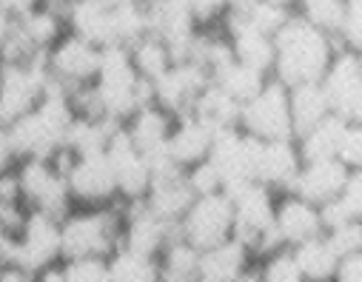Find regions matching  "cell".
<instances>
[{"mask_svg": "<svg viewBox=\"0 0 362 282\" xmlns=\"http://www.w3.org/2000/svg\"><path fill=\"white\" fill-rule=\"evenodd\" d=\"M339 49L342 46L331 35L320 32L294 12L288 23L274 35V69H271V77H277L288 88L300 83H320Z\"/></svg>", "mask_w": 362, "mask_h": 282, "instance_id": "1", "label": "cell"}, {"mask_svg": "<svg viewBox=\"0 0 362 282\" xmlns=\"http://www.w3.org/2000/svg\"><path fill=\"white\" fill-rule=\"evenodd\" d=\"M74 120V109L69 100V91L49 80L40 103L26 112L23 117H18L15 123H9V137L12 146L18 151V160L26 157H54L63 148L66 131Z\"/></svg>", "mask_w": 362, "mask_h": 282, "instance_id": "2", "label": "cell"}, {"mask_svg": "<svg viewBox=\"0 0 362 282\" xmlns=\"http://www.w3.org/2000/svg\"><path fill=\"white\" fill-rule=\"evenodd\" d=\"M95 91L100 98L103 114L112 123H126L137 109L154 103V86L151 80L140 77L129 46H106L100 52V69L95 77Z\"/></svg>", "mask_w": 362, "mask_h": 282, "instance_id": "3", "label": "cell"}, {"mask_svg": "<svg viewBox=\"0 0 362 282\" xmlns=\"http://www.w3.org/2000/svg\"><path fill=\"white\" fill-rule=\"evenodd\" d=\"M63 259L112 257L123 242V200L112 206H74L60 220Z\"/></svg>", "mask_w": 362, "mask_h": 282, "instance_id": "4", "label": "cell"}, {"mask_svg": "<svg viewBox=\"0 0 362 282\" xmlns=\"http://www.w3.org/2000/svg\"><path fill=\"white\" fill-rule=\"evenodd\" d=\"M18 180H21V194H23L26 208L52 214L57 220H63L74 208L66 171L54 163V157L18 160Z\"/></svg>", "mask_w": 362, "mask_h": 282, "instance_id": "5", "label": "cell"}, {"mask_svg": "<svg viewBox=\"0 0 362 282\" xmlns=\"http://www.w3.org/2000/svg\"><path fill=\"white\" fill-rule=\"evenodd\" d=\"M240 129L257 140H294L291 126V103L288 86L277 77H268V83L240 109Z\"/></svg>", "mask_w": 362, "mask_h": 282, "instance_id": "6", "label": "cell"}, {"mask_svg": "<svg viewBox=\"0 0 362 282\" xmlns=\"http://www.w3.org/2000/svg\"><path fill=\"white\" fill-rule=\"evenodd\" d=\"M46 54H37L29 63H4L0 77V123L9 126L26 112H32L49 86Z\"/></svg>", "mask_w": 362, "mask_h": 282, "instance_id": "7", "label": "cell"}, {"mask_svg": "<svg viewBox=\"0 0 362 282\" xmlns=\"http://www.w3.org/2000/svg\"><path fill=\"white\" fill-rule=\"evenodd\" d=\"M177 231L183 240H189L194 248L206 251L211 245L226 242L234 234V203L228 194H206L194 197L192 208L177 223Z\"/></svg>", "mask_w": 362, "mask_h": 282, "instance_id": "8", "label": "cell"}, {"mask_svg": "<svg viewBox=\"0 0 362 282\" xmlns=\"http://www.w3.org/2000/svg\"><path fill=\"white\" fill-rule=\"evenodd\" d=\"M100 52H103L100 46L83 40L74 32H66L46 52V71L66 91H74L80 86L95 83L98 69H100Z\"/></svg>", "mask_w": 362, "mask_h": 282, "instance_id": "9", "label": "cell"}, {"mask_svg": "<svg viewBox=\"0 0 362 282\" xmlns=\"http://www.w3.org/2000/svg\"><path fill=\"white\" fill-rule=\"evenodd\" d=\"M325 88V98L331 114L342 123H362V69L351 49H339L320 80Z\"/></svg>", "mask_w": 362, "mask_h": 282, "instance_id": "10", "label": "cell"}, {"mask_svg": "<svg viewBox=\"0 0 362 282\" xmlns=\"http://www.w3.org/2000/svg\"><path fill=\"white\" fill-rule=\"evenodd\" d=\"M66 182L74 206H112L120 203L117 182L112 174V165L103 154H83L71 157L66 168Z\"/></svg>", "mask_w": 362, "mask_h": 282, "instance_id": "11", "label": "cell"}, {"mask_svg": "<svg viewBox=\"0 0 362 282\" xmlns=\"http://www.w3.org/2000/svg\"><path fill=\"white\" fill-rule=\"evenodd\" d=\"M63 259V237H60V220L43 211L26 214L21 231H18V265L29 274L54 265Z\"/></svg>", "mask_w": 362, "mask_h": 282, "instance_id": "12", "label": "cell"}, {"mask_svg": "<svg viewBox=\"0 0 362 282\" xmlns=\"http://www.w3.org/2000/svg\"><path fill=\"white\" fill-rule=\"evenodd\" d=\"M106 160L112 165L115 182H117V194L123 203H134L143 200L148 185H151V168L146 154L132 143V137L126 134L123 126H117L109 137L106 146Z\"/></svg>", "mask_w": 362, "mask_h": 282, "instance_id": "13", "label": "cell"}, {"mask_svg": "<svg viewBox=\"0 0 362 282\" xmlns=\"http://www.w3.org/2000/svg\"><path fill=\"white\" fill-rule=\"evenodd\" d=\"M209 83H211V74L206 66H200L194 60H180L151 83L154 103L174 117H183L192 112L194 100L200 98Z\"/></svg>", "mask_w": 362, "mask_h": 282, "instance_id": "14", "label": "cell"}, {"mask_svg": "<svg viewBox=\"0 0 362 282\" xmlns=\"http://www.w3.org/2000/svg\"><path fill=\"white\" fill-rule=\"evenodd\" d=\"M174 234H180L177 225L151 214L143 200L123 203V242H120V248H129V251H137L146 257H157Z\"/></svg>", "mask_w": 362, "mask_h": 282, "instance_id": "15", "label": "cell"}, {"mask_svg": "<svg viewBox=\"0 0 362 282\" xmlns=\"http://www.w3.org/2000/svg\"><path fill=\"white\" fill-rule=\"evenodd\" d=\"M223 32L231 43V52H234V60L251 66V69H259L265 74H271L274 69V37L259 32L254 23H248L240 12H226L223 18Z\"/></svg>", "mask_w": 362, "mask_h": 282, "instance_id": "16", "label": "cell"}, {"mask_svg": "<svg viewBox=\"0 0 362 282\" xmlns=\"http://www.w3.org/2000/svg\"><path fill=\"white\" fill-rule=\"evenodd\" d=\"M274 228H277L283 245H288V248L325 234L322 220H320V208L311 206V203H305L303 197H297L291 192L283 194V197H277V206H274Z\"/></svg>", "mask_w": 362, "mask_h": 282, "instance_id": "17", "label": "cell"}, {"mask_svg": "<svg viewBox=\"0 0 362 282\" xmlns=\"http://www.w3.org/2000/svg\"><path fill=\"white\" fill-rule=\"evenodd\" d=\"M66 26H69V32L80 35L83 40L95 43L100 49L117 46L115 6L106 4V0H71L66 9Z\"/></svg>", "mask_w": 362, "mask_h": 282, "instance_id": "18", "label": "cell"}, {"mask_svg": "<svg viewBox=\"0 0 362 282\" xmlns=\"http://www.w3.org/2000/svg\"><path fill=\"white\" fill-rule=\"evenodd\" d=\"M348 177V165H342L337 157L334 160H317V163H303L294 185H291V194L303 197L311 206H325L334 197H339L342 185Z\"/></svg>", "mask_w": 362, "mask_h": 282, "instance_id": "19", "label": "cell"}, {"mask_svg": "<svg viewBox=\"0 0 362 282\" xmlns=\"http://www.w3.org/2000/svg\"><path fill=\"white\" fill-rule=\"evenodd\" d=\"M300 168H303V157L294 140H262L257 182L268 185L277 194H288Z\"/></svg>", "mask_w": 362, "mask_h": 282, "instance_id": "20", "label": "cell"}, {"mask_svg": "<svg viewBox=\"0 0 362 282\" xmlns=\"http://www.w3.org/2000/svg\"><path fill=\"white\" fill-rule=\"evenodd\" d=\"M143 203L151 214L177 225L194 203V192L186 180V171H171L163 177H151V185H148Z\"/></svg>", "mask_w": 362, "mask_h": 282, "instance_id": "21", "label": "cell"}, {"mask_svg": "<svg viewBox=\"0 0 362 282\" xmlns=\"http://www.w3.org/2000/svg\"><path fill=\"white\" fill-rule=\"evenodd\" d=\"M254 262V254L240 240L228 237L226 242L200 251L197 282H240Z\"/></svg>", "mask_w": 362, "mask_h": 282, "instance_id": "22", "label": "cell"}, {"mask_svg": "<svg viewBox=\"0 0 362 282\" xmlns=\"http://www.w3.org/2000/svg\"><path fill=\"white\" fill-rule=\"evenodd\" d=\"M214 129H209L203 120H197L194 114H183L174 120L171 137H168V154L180 168H192L194 163L206 160L214 143Z\"/></svg>", "mask_w": 362, "mask_h": 282, "instance_id": "23", "label": "cell"}, {"mask_svg": "<svg viewBox=\"0 0 362 282\" xmlns=\"http://www.w3.org/2000/svg\"><path fill=\"white\" fill-rule=\"evenodd\" d=\"M174 120H177L174 114H168L165 109H160L157 103H151V106L137 109V112L123 123V129H126V134L132 137V143L148 157V154H154V151H160V148L168 146Z\"/></svg>", "mask_w": 362, "mask_h": 282, "instance_id": "24", "label": "cell"}, {"mask_svg": "<svg viewBox=\"0 0 362 282\" xmlns=\"http://www.w3.org/2000/svg\"><path fill=\"white\" fill-rule=\"evenodd\" d=\"M288 103H291V126H294V137L305 134L308 129H314L317 123H322L331 114L328 98L322 83H300L288 88Z\"/></svg>", "mask_w": 362, "mask_h": 282, "instance_id": "25", "label": "cell"}, {"mask_svg": "<svg viewBox=\"0 0 362 282\" xmlns=\"http://www.w3.org/2000/svg\"><path fill=\"white\" fill-rule=\"evenodd\" d=\"M240 103L231 98V94H226L217 83H209L203 88V94L194 100L192 112L197 120H203L209 129L214 131H223V129H240Z\"/></svg>", "mask_w": 362, "mask_h": 282, "instance_id": "26", "label": "cell"}, {"mask_svg": "<svg viewBox=\"0 0 362 282\" xmlns=\"http://www.w3.org/2000/svg\"><path fill=\"white\" fill-rule=\"evenodd\" d=\"M15 20H18L21 32L26 35V40H29L37 52H49V49L69 32L66 15L57 12V9H52V6H46V4H37L35 9H29L26 15H21V18H15Z\"/></svg>", "mask_w": 362, "mask_h": 282, "instance_id": "27", "label": "cell"}, {"mask_svg": "<svg viewBox=\"0 0 362 282\" xmlns=\"http://www.w3.org/2000/svg\"><path fill=\"white\" fill-rule=\"evenodd\" d=\"M120 123H112V120H88V117H77L71 120L69 131H66V140H63V148L71 154V157H83V154H103L106 146H109V137L112 131L117 129Z\"/></svg>", "mask_w": 362, "mask_h": 282, "instance_id": "28", "label": "cell"}, {"mask_svg": "<svg viewBox=\"0 0 362 282\" xmlns=\"http://www.w3.org/2000/svg\"><path fill=\"white\" fill-rule=\"evenodd\" d=\"M345 123L337 114H328L322 123H317L314 129H308L305 134L294 137L297 151L303 157V163H317V160H334L339 151V140H342Z\"/></svg>", "mask_w": 362, "mask_h": 282, "instance_id": "29", "label": "cell"}, {"mask_svg": "<svg viewBox=\"0 0 362 282\" xmlns=\"http://www.w3.org/2000/svg\"><path fill=\"white\" fill-rule=\"evenodd\" d=\"M291 251H294V257H297V265H300L305 282H334L339 257H337L334 248L328 245L325 234H320V237H314V240H305V242L294 245Z\"/></svg>", "mask_w": 362, "mask_h": 282, "instance_id": "30", "label": "cell"}, {"mask_svg": "<svg viewBox=\"0 0 362 282\" xmlns=\"http://www.w3.org/2000/svg\"><path fill=\"white\" fill-rule=\"evenodd\" d=\"M268 77L271 74H265L259 69H251V66H245L240 60H231V63H226L223 69H217L211 74V83H217L226 94H231V98L243 106V103H248L254 94L268 83Z\"/></svg>", "mask_w": 362, "mask_h": 282, "instance_id": "31", "label": "cell"}, {"mask_svg": "<svg viewBox=\"0 0 362 282\" xmlns=\"http://www.w3.org/2000/svg\"><path fill=\"white\" fill-rule=\"evenodd\" d=\"M160 262V282L165 279H197V262H200V248H194L189 240L174 234L165 248L157 254Z\"/></svg>", "mask_w": 362, "mask_h": 282, "instance_id": "32", "label": "cell"}, {"mask_svg": "<svg viewBox=\"0 0 362 282\" xmlns=\"http://www.w3.org/2000/svg\"><path fill=\"white\" fill-rule=\"evenodd\" d=\"M129 54H132V63H134L137 74L146 77V80H151V83L174 66V57H171L168 46L157 35H151V32H146L143 37H137L134 43H129Z\"/></svg>", "mask_w": 362, "mask_h": 282, "instance_id": "33", "label": "cell"}, {"mask_svg": "<svg viewBox=\"0 0 362 282\" xmlns=\"http://www.w3.org/2000/svg\"><path fill=\"white\" fill-rule=\"evenodd\" d=\"M112 282H160V262L157 257H146L129 248H117L109 257Z\"/></svg>", "mask_w": 362, "mask_h": 282, "instance_id": "34", "label": "cell"}, {"mask_svg": "<svg viewBox=\"0 0 362 282\" xmlns=\"http://www.w3.org/2000/svg\"><path fill=\"white\" fill-rule=\"evenodd\" d=\"M297 15L337 40L345 18V0H297Z\"/></svg>", "mask_w": 362, "mask_h": 282, "instance_id": "35", "label": "cell"}, {"mask_svg": "<svg viewBox=\"0 0 362 282\" xmlns=\"http://www.w3.org/2000/svg\"><path fill=\"white\" fill-rule=\"evenodd\" d=\"M257 268H259V282H305V276L297 265V257L288 245L262 257V262Z\"/></svg>", "mask_w": 362, "mask_h": 282, "instance_id": "36", "label": "cell"}, {"mask_svg": "<svg viewBox=\"0 0 362 282\" xmlns=\"http://www.w3.org/2000/svg\"><path fill=\"white\" fill-rule=\"evenodd\" d=\"M66 282H112L109 257H74L63 259Z\"/></svg>", "mask_w": 362, "mask_h": 282, "instance_id": "37", "label": "cell"}, {"mask_svg": "<svg viewBox=\"0 0 362 282\" xmlns=\"http://www.w3.org/2000/svg\"><path fill=\"white\" fill-rule=\"evenodd\" d=\"M325 240L339 259L362 254V220H351V223H342V225L325 231Z\"/></svg>", "mask_w": 362, "mask_h": 282, "instance_id": "38", "label": "cell"}, {"mask_svg": "<svg viewBox=\"0 0 362 282\" xmlns=\"http://www.w3.org/2000/svg\"><path fill=\"white\" fill-rule=\"evenodd\" d=\"M186 180H189V185H192V192H194V197H206V194H217V192H223V174H220V168L206 157V160H200V163H194L192 168H186Z\"/></svg>", "mask_w": 362, "mask_h": 282, "instance_id": "39", "label": "cell"}, {"mask_svg": "<svg viewBox=\"0 0 362 282\" xmlns=\"http://www.w3.org/2000/svg\"><path fill=\"white\" fill-rule=\"evenodd\" d=\"M337 43L342 49H362V0H345V18L337 32Z\"/></svg>", "mask_w": 362, "mask_h": 282, "instance_id": "40", "label": "cell"}, {"mask_svg": "<svg viewBox=\"0 0 362 282\" xmlns=\"http://www.w3.org/2000/svg\"><path fill=\"white\" fill-rule=\"evenodd\" d=\"M337 160L348 168H362V123H345Z\"/></svg>", "mask_w": 362, "mask_h": 282, "instance_id": "41", "label": "cell"}, {"mask_svg": "<svg viewBox=\"0 0 362 282\" xmlns=\"http://www.w3.org/2000/svg\"><path fill=\"white\" fill-rule=\"evenodd\" d=\"M234 0H189V6H192V15L197 20V26L209 29L214 23H223L226 12L231 9Z\"/></svg>", "mask_w": 362, "mask_h": 282, "instance_id": "42", "label": "cell"}, {"mask_svg": "<svg viewBox=\"0 0 362 282\" xmlns=\"http://www.w3.org/2000/svg\"><path fill=\"white\" fill-rule=\"evenodd\" d=\"M339 203L348 208L354 220H362V168H348L345 185L339 192Z\"/></svg>", "mask_w": 362, "mask_h": 282, "instance_id": "43", "label": "cell"}, {"mask_svg": "<svg viewBox=\"0 0 362 282\" xmlns=\"http://www.w3.org/2000/svg\"><path fill=\"white\" fill-rule=\"evenodd\" d=\"M18 165V151L12 146V137H9V129L0 123V174L9 171Z\"/></svg>", "mask_w": 362, "mask_h": 282, "instance_id": "44", "label": "cell"}, {"mask_svg": "<svg viewBox=\"0 0 362 282\" xmlns=\"http://www.w3.org/2000/svg\"><path fill=\"white\" fill-rule=\"evenodd\" d=\"M37 4H40V0H0V9L9 12L12 18H21V15H26L29 9H35Z\"/></svg>", "mask_w": 362, "mask_h": 282, "instance_id": "45", "label": "cell"}, {"mask_svg": "<svg viewBox=\"0 0 362 282\" xmlns=\"http://www.w3.org/2000/svg\"><path fill=\"white\" fill-rule=\"evenodd\" d=\"M12 23H15V18H12L9 12L0 9V49H4V43H6V37H9V32H12Z\"/></svg>", "mask_w": 362, "mask_h": 282, "instance_id": "46", "label": "cell"}, {"mask_svg": "<svg viewBox=\"0 0 362 282\" xmlns=\"http://www.w3.org/2000/svg\"><path fill=\"white\" fill-rule=\"evenodd\" d=\"M268 4H274V6H283V9L297 12V0H268Z\"/></svg>", "mask_w": 362, "mask_h": 282, "instance_id": "47", "label": "cell"}, {"mask_svg": "<svg viewBox=\"0 0 362 282\" xmlns=\"http://www.w3.org/2000/svg\"><path fill=\"white\" fill-rule=\"evenodd\" d=\"M165 282H197V279L192 276V279H165Z\"/></svg>", "mask_w": 362, "mask_h": 282, "instance_id": "48", "label": "cell"}, {"mask_svg": "<svg viewBox=\"0 0 362 282\" xmlns=\"http://www.w3.org/2000/svg\"><path fill=\"white\" fill-rule=\"evenodd\" d=\"M354 54H356V60H359V69H362V49H359V52H354Z\"/></svg>", "mask_w": 362, "mask_h": 282, "instance_id": "49", "label": "cell"}, {"mask_svg": "<svg viewBox=\"0 0 362 282\" xmlns=\"http://www.w3.org/2000/svg\"><path fill=\"white\" fill-rule=\"evenodd\" d=\"M0 77H4V60H0Z\"/></svg>", "mask_w": 362, "mask_h": 282, "instance_id": "50", "label": "cell"}]
</instances>
